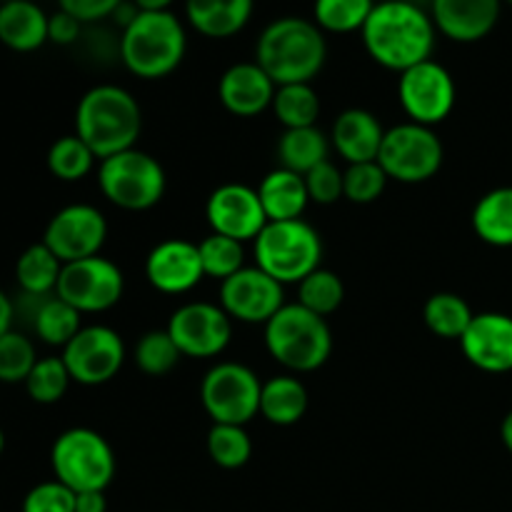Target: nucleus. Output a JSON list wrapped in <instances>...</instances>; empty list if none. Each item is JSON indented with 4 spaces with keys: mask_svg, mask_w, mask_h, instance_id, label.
<instances>
[{
    "mask_svg": "<svg viewBox=\"0 0 512 512\" xmlns=\"http://www.w3.org/2000/svg\"><path fill=\"white\" fill-rule=\"evenodd\" d=\"M360 35L375 63L405 73L430 60L438 28L428 10L415 0H383L375 3Z\"/></svg>",
    "mask_w": 512,
    "mask_h": 512,
    "instance_id": "f257e3e1",
    "label": "nucleus"
},
{
    "mask_svg": "<svg viewBox=\"0 0 512 512\" xmlns=\"http://www.w3.org/2000/svg\"><path fill=\"white\" fill-rule=\"evenodd\" d=\"M328 58L323 30L315 20L278 18L265 25L255 45V63L275 85L313 83Z\"/></svg>",
    "mask_w": 512,
    "mask_h": 512,
    "instance_id": "f03ea898",
    "label": "nucleus"
},
{
    "mask_svg": "<svg viewBox=\"0 0 512 512\" xmlns=\"http://www.w3.org/2000/svg\"><path fill=\"white\" fill-rule=\"evenodd\" d=\"M143 130L138 100L120 85H95L75 108V135L105 160L135 148Z\"/></svg>",
    "mask_w": 512,
    "mask_h": 512,
    "instance_id": "7ed1b4c3",
    "label": "nucleus"
},
{
    "mask_svg": "<svg viewBox=\"0 0 512 512\" xmlns=\"http://www.w3.org/2000/svg\"><path fill=\"white\" fill-rule=\"evenodd\" d=\"M188 35L178 15L170 10L143 13L138 10L123 28L118 53L125 68L143 80H160L173 73L185 58Z\"/></svg>",
    "mask_w": 512,
    "mask_h": 512,
    "instance_id": "20e7f679",
    "label": "nucleus"
},
{
    "mask_svg": "<svg viewBox=\"0 0 512 512\" xmlns=\"http://www.w3.org/2000/svg\"><path fill=\"white\" fill-rule=\"evenodd\" d=\"M265 348L290 373H313L328 363L333 333L325 318L300 303H285L265 323Z\"/></svg>",
    "mask_w": 512,
    "mask_h": 512,
    "instance_id": "39448f33",
    "label": "nucleus"
},
{
    "mask_svg": "<svg viewBox=\"0 0 512 512\" xmlns=\"http://www.w3.org/2000/svg\"><path fill=\"white\" fill-rule=\"evenodd\" d=\"M255 243V265L280 285H298L320 268L323 240L303 218L270 220Z\"/></svg>",
    "mask_w": 512,
    "mask_h": 512,
    "instance_id": "423d86ee",
    "label": "nucleus"
},
{
    "mask_svg": "<svg viewBox=\"0 0 512 512\" xmlns=\"http://www.w3.org/2000/svg\"><path fill=\"white\" fill-rule=\"evenodd\" d=\"M50 468L55 480L73 493L103 490L115 478V453L108 440L93 428H70L55 438L50 448Z\"/></svg>",
    "mask_w": 512,
    "mask_h": 512,
    "instance_id": "0eeeda50",
    "label": "nucleus"
},
{
    "mask_svg": "<svg viewBox=\"0 0 512 512\" xmlns=\"http://www.w3.org/2000/svg\"><path fill=\"white\" fill-rule=\"evenodd\" d=\"M98 185L113 205L130 213H143L163 200L168 178L163 165L153 155L130 148L100 160Z\"/></svg>",
    "mask_w": 512,
    "mask_h": 512,
    "instance_id": "6e6552de",
    "label": "nucleus"
},
{
    "mask_svg": "<svg viewBox=\"0 0 512 512\" xmlns=\"http://www.w3.org/2000/svg\"><path fill=\"white\" fill-rule=\"evenodd\" d=\"M445 150L433 128L418 123H400L385 130L378 163L390 180L418 185L435 178L443 168Z\"/></svg>",
    "mask_w": 512,
    "mask_h": 512,
    "instance_id": "1a4fd4ad",
    "label": "nucleus"
},
{
    "mask_svg": "<svg viewBox=\"0 0 512 512\" xmlns=\"http://www.w3.org/2000/svg\"><path fill=\"white\" fill-rule=\"evenodd\" d=\"M263 383L243 363H218L200 383V403L213 423L248 425L260 415Z\"/></svg>",
    "mask_w": 512,
    "mask_h": 512,
    "instance_id": "9d476101",
    "label": "nucleus"
},
{
    "mask_svg": "<svg viewBox=\"0 0 512 512\" xmlns=\"http://www.w3.org/2000/svg\"><path fill=\"white\" fill-rule=\"evenodd\" d=\"M125 290L123 270L103 255L65 263L55 295L73 305L80 315L105 313L120 303Z\"/></svg>",
    "mask_w": 512,
    "mask_h": 512,
    "instance_id": "9b49d317",
    "label": "nucleus"
},
{
    "mask_svg": "<svg viewBox=\"0 0 512 512\" xmlns=\"http://www.w3.org/2000/svg\"><path fill=\"white\" fill-rule=\"evenodd\" d=\"M398 100L410 123L435 128L453 113L458 88H455V80L448 68L430 58L400 73Z\"/></svg>",
    "mask_w": 512,
    "mask_h": 512,
    "instance_id": "f8f14e48",
    "label": "nucleus"
},
{
    "mask_svg": "<svg viewBox=\"0 0 512 512\" xmlns=\"http://www.w3.org/2000/svg\"><path fill=\"white\" fill-rule=\"evenodd\" d=\"M70 378L78 385H105L125 363V343L108 325H85L60 353Z\"/></svg>",
    "mask_w": 512,
    "mask_h": 512,
    "instance_id": "ddd939ff",
    "label": "nucleus"
},
{
    "mask_svg": "<svg viewBox=\"0 0 512 512\" xmlns=\"http://www.w3.org/2000/svg\"><path fill=\"white\" fill-rule=\"evenodd\" d=\"M105 240H108V220L95 205L88 203L60 208L48 220L43 233V243L58 255L63 265L100 255Z\"/></svg>",
    "mask_w": 512,
    "mask_h": 512,
    "instance_id": "4468645a",
    "label": "nucleus"
},
{
    "mask_svg": "<svg viewBox=\"0 0 512 512\" xmlns=\"http://www.w3.org/2000/svg\"><path fill=\"white\" fill-rule=\"evenodd\" d=\"M183 358H218L233 338V320L215 303H185L165 328Z\"/></svg>",
    "mask_w": 512,
    "mask_h": 512,
    "instance_id": "2eb2a0df",
    "label": "nucleus"
},
{
    "mask_svg": "<svg viewBox=\"0 0 512 512\" xmlns=\"http://www.w3.org/2000/svg\"><path fill=\"white\" fill-rule=\"evenodd\" d=\"M285 285L270 278L258 265L238 270L220 283V308L230 320L248 325H265L285 305Z\"/></svg>",
    "mask_w": 512,
    "mask_h": 512,
    "instance_id": "dca6fc26",
    "label": "nucleus"
},
{
    "mask_svg": "<svg viewBox=\"0 0 512 512\" xmlns=\"http://www.w3.org/2000/svg\"><path fill=\"white\" fill-rule=\"evenodd\" d=\"M205 218L213 233L248 243L268 225L258 190L243 183H225L210 193L205 203Z\"/></svg>",
    "mask_w": 512,
    "mask_h": 512,
    "instance_id": "f3484780",
    "label": "nucleus"
},
{
    "mask_svg": "<svg viewBox=\"0 0 512 512\" xmlns=\"http://www.w3.org/2000/svg\"><path fill=\"white\" fill-rule=\"evenodd\" d=\"M145 278L158 293H190L205 278L198 243H190L183 238H170L158 243L145 260Z\"/></svg>",
    "mask_w": 512,
    "mask_h": 512,
    "instance_id": "a211bd4d",
    "label": "nucleus"
},
{
    "mask_svg": "<svg viewBox=\"0 0 512 512\" xmlns=\"http://www.w3.org/2000/svg\"><path fill=\"white\" fill-rule=\"evenodd\" d=\"M460 348L483 373H510L512 370V318L505 313H478L460 338Z\"/></svg>",
    "mask_w": 512,
    "mask_h": 512,
    "instance_id": "6ab92c4d",
    "label": "nucleus"
},
{
    "mask_svg": "<svg viewBox=\"0 0 512 512\" xmlns=\"http://www.w3.org/2000/svg\"><path fill=\"white\" fill-rule=\"evenodd\" d=\"M503 0H430V18L438 33L455 43L488 38L500 20Z\"/></svg>",
    "mask_w": 512,
    "mask_h": 512,
    "instance_id": "aec40b11",
    "label": "nucleus"
},
{
    "mask_svg": "<svg viewBox=\"0 0 512 512\" xmlns=\"http://www.w3.org/2000/svg\"><path fill=\"white\" fill-rule=\"evenodd\" d=\"M278 85L258 63H235L220 75L218 98L228 113L238 118H255L273 108Z\"/></svg>",
    "mask_w": 512,
    "mask_h": 512,
    "instance_id": "412c9836",
    "label": "nucleus"
},
{
    "mask_svg": "<svg viewBox=\"0 0 512 512\" xmlns=\"http://www.w3.org/2000/svg\"><path fill=\"white\" fill-rule=\"evenodd\" d=\"M385 128L370 110L348 108L338 115L330 133V143L348 165L378 160Z\"/></svg>",
    "mask_w": 512,
    "mask_h": 512,
    "instance_id": "4be33fe9",
    "label": "nucleus"
},
{
    "mask_svg": "<svg viewBox=\"0 0 512 512\" xmlns=\"http://www.w3.org/2000/svg\"><path fill=\"white\" fill-rule=\"evenodd\" d=\"M48 18L33 0L0 3V43L15 53H33L48 43Z\"/></svg>",
    "mask_w": 512,
    "mask_h": 512,
    "instance_id": "5701e85b",
    "label": "nucleus"
},
{
    "mask_svg": "<svg viewBox=\"0 0 512 512\" xmlns=\"http://www.w3.org/2000/svg\"><path fill=\"white\" fill-rule=\"evenodd\" d=\"M25 295V293H23ZM30 303L28 310V323L33 328V333L43 340L45 345H53V348H65L75 335L80 333L83 323L80 318L83 315L73 308V305L65 303L58 295H25Z\"/></svg>",
    "mask_w": 512,
    "mask_h": 512,
    "instance_id": "b1692460",
    "label": "nucleus"
},
{
    "mask_svg": "<svg viewBox=\"0 0 512 512\" xmlns=\"http://www.w3.org/2000/svg\"><path fill=\"white\" fill-rule=\"evenodd\" d=\"M253 3L255 0H185V15L200 35L223 40L248 25Z\"/></svg>",
    "mask_w": 512,
    "mask_h": 512,
    "instance_id": "393cba45",
    "label": "nucleus"
},
{
    "mask_svg": "<svg viewBox=\"0 0 512 512\" xmlns=\"http://www.w3.org/2000/svg\"><path fill=\"white\" fill-rule=\"evenodd\" d=\"M260 203L270 220H298L310 203L308 185L303 175L288 168H275L260 180Z\"/></svg>",
    "mask_w": 512,
    "mask_h": 512,
    "instance_id": "a878e982",
    "label": "nucleus"
},
{
    "mask_svg": "<svg viewBox=\"0 0 512 512\" xmlns=\"http://www.w3.org/2000/svg\"><path fill=\"white\" fill-rule=\"evenodd\" d=\"M308 413V390L293 375H275L265 380L260 393V415L270 425L290 428Z\"/></svg>",
    "mask_w": 512,
    "mask_h": 512,
    "instance_id": "bb28decb",
    "label": "nucleus"
},
{
    "mask_svg": "<svg viewBox=\"0 0 512 512\" xmlns=\"http://www.w3.org/2000/svg\"><path fill=\"white\" fill-rule=\"evenodd\" d=\"M473 230L493 248H512V188H495L478 200Z\"/></svg>",
    "mask_w": 512,
    "mask_h": 512,
    "instance_id": "cd10ccee",
    "label": "nucleus"
},
{
    "mask_svg": "<svg viewBox=\"0 0 512 512\" xmlns=\"http://www.w3.org/2000/svg\"><path fill=\"white\" fill-rule=\"evenodd\" d=\"M328 155L330 140L325 138L323 130H318V125H313V128L283 130L278 140L280 168H288L298 175L310 173L315 165L330 160Z\"/></svg>",
    "mask_w": 512,
    "mask_h": 512,
    "instance_id": "c85d7f7f",
    "label": "nucleus"
},
{
    "mask_svg": "<svg viewBox=\"0 0 512 512\" xmlns=\"http://www.w3.org/2000/svg\"><path fill=\"white\" fill-rule=\"evenodd\" d=\"M60 270H63V263L43 240L30 245L20 253L18 263H15V280L20 285V293L40 295V298L53 295L58 288Z\"/></svg>",
    "mask_w": 512,
    "mask_h": 512,
    "instance_id": "c756f323",
    "label": "nucleus"
},
{
    "mask_svg": "<svg viewBox=\"0 0 512 512\" xmlns=\"http://www.w3.org/2000/svg\"><path fill=\"white\" fill-rule=\"evenodd\" d=\"M425 325L430 333L445 340H458L465 335V330L473 323L475 313L468 305V300L460 298L458 293H435L430 295L423 308Z\"/></svg>",
    "mask_w": 512,
    "mask_h": 512,
    "instance_id": "7c9ffc66",
    "label": "nucleus"
},
{
    "mask_svg": "<svg viewBox=\"0 0 512 512\" xmlns=\"http://www.w3.org/2000/svg\"><path fill=\"white\" fill-rule=\"evenodd\" d=\"M273 113L285 130L313 128L320 118V98L310 83L278 85Z\"/></svg>",
    "mask_w": 512,
    "mask_h": 512,
    "instance_id": "2f4dec72",
    "label": "nucleus"
},
{
    "mask_svg": "<svg viewBox=\"0 0 512 512\" xmlns=\"http://www.w3.org/2000/svg\"><path fill=\"white\" fill-rule=\"evenodd\" d=\"M375 0H315L313 18L323 33H358L365 28Z\"/></svg>",
    "mask_w": 512,
    "mask_h": 512,
    "instance_id": "473e14b6",
    "label": "nucleus"
},
{
    "mask_svg": "<svg viewBox=\"0 0 512 512\" xmlns=\"http://www.w3.org/2000/svg\"><path fill=\"white\" fill-rule=\"evenodd\" d=\"M95 160L93 150L75 133L58 138L48 150V170L63 183H78L93 173Z\"/></svg>",
    "mask_w": 512,
    "mask_h": 512,
    "instance_id": "72a5a7b5",
    "label": "nucleus"
},
{
    "mask_svg": "<svg viewBox=\"0 0 512 512\" xmlns=\"http://www.w3.org/2000/svg\"><path fill=\"white\" fill-rule=\"evenodd\" d=\"M208 455L223 470L243 468L253 455V440L245 425L213 423L208 433Z\"/></svg>",
    "mask_w": 512,
    "mask_h": 512,
    "instance_id": "f704fd0d",
    "label": "nucleus"
},
{
    "mask_svg": "<svg viewBox=\"0 0 512 512\" xmlns=\"http://www.w3.org/2000/svg\"><path fill=\"white\" fill-rule=\"evenodd\" d=\"M345 300V285L338 273L333 270L318 268L310 273L303 283H298V303L308 308L310 313L328 318L335 310L343 305Z\"/></svg>",
    "mask_w": 512,
    "mask_h": 512,
    "instance_id": "c9c22d12",
    "label": "nucleus"
},
{
    "mask_svg": "<svg viewBox=\"0 0 512 512\" xmlns=\"http://www.w3.org/2000/svg\"><path fill=\"white\" fill-rule=\"evenodd\" d=\"M180 358H183V353L173 343L168 330H148L133 350V360L138 365V370L150 375V378H163V375H168L178 365Z\"/></svg>",
    "mask_w": 512,
    "mask_h": 512,
    "instance_id": "e433bc0d",
    "label": "nucleus"
},
{
    "mask_svg": "<svg viewBox=\"0 0 512 512\" xmlns=\"http://www.w3.org/2000/svg\"><path fill=\"white\" fill-rule=\"evenodd\" d=\"M200 250V263H203L205 278L215 280H228L230 275H235L238 270L245 268V250L243 243L233 238H225V235L210 233L208 238L198 243Z\"/></svg>",
    "mask_w": 512,
    "mask_h": 512,
    "instance_id": "4c0bfd02",
    "label": "nucleus"
},
{
    "mask_svg": "<svg viewBox=\"0 0 512 512\" xmlns=\"http://www.w3.org/2000/svg\"><path fill=\"white\" fill-rule=\"evenodd\" d=\"M70 378L68 368H65L63 358H38L35 368L30 370L28 380H25V390H28V398L38 405H55L58 400H63V395L68 393Z\"/></svg>",
    "mask_w": 512,
    "mask_h": 512,
    "instance_id": "58836bf2",
    "label": "nucleus"
},
{
    "mask_svg": "<svg viewBox=\"0 0 512 512\" xmlns=\"http://www.w3.org/2000/svg\"><path fill=\"white\" fill-rule=\"evenodd\" d=\"M35 363H38V353L28 335L20 330H8L0 335V383H25Z\"/></svg>",
    "mask_w": 512,
    "mask_h": 512,
    "instance_id": "ea45409f",
    "label": "nucleus"
},
{
    "mask_svg": "<svg viewBox=\"0 0 512 512\" xmlns=\"http://www.w3.org/2000/svg\"><path fill=\"white\" fill-rule=\"evenodd\" d=\"M345 173V200L355 205H370L385 193V185H388V175L380 168L378 160H370V163H355L348 165Z\"/></svg>",
    "mask_w": 512,
    "mask_h": 512,
    "instance_id": "a19ab883",
    "label": "nucleus"
},
{
    "mask_svg": "<svg viewBox=\"0 0 512 512\" xmlns=\"http://www.w3.org/2000/svg\"><path fill=\"white\" fill-rule=\"evenodd\" d=\"M305 185H308V195L313 203L318 205H333L340 198H345V173L333 163V160H325V163L315 165L310 173L303 175Z\"/></svg>",
    "mask_w": 512,
    "mask_h": 512,
    "instance_id": "79ce46f5",
    "label": "nucleus"
},
{
    "mask_svg": "<svg viewBox=\"0 0 512 512\" xmlns=\"http://www.w3.org/2000/svg\"><path fill=\"white\" fill-rule=\"evenodd\" d=\"M23 512H75V493L60 480H45L25 493Z\"/></svg>",
    "mask_w": 512,
    "mask_h": 512,
    "instance_id": "37998d69",
    "label": "nucleus"
},
{
    "mask_svg": "<svg viewBox=\"0 0 512 512\" xmlns=\"http://www.w3.org/2000/svg\"><path fill=\"white\" fill-rule=\"evenodd\" d=\"M125 0H58L60 10L78 18L80 23H98V20L110 18Z\"/></svg>",
    "mask_w": 512,
    "mask_h": 512,
    "instance_id": "c03bdc74",
    "label": "nucleus"
},
{
    "mask_svg": "<svg viewBox=\"0 0 512 512\" xmlns=\"http://www.w3.org/2000/svg\"><path fill=\"white\" fill-rule=\"evenodd\" d=\"M83 35V23L65 10H58L48 18V40L55 45H73Z\"/></svg>",
    "mask_w": 512,
    "mask_h": 512,
    "instance_id": "a18cd8bd",
    "label": "nucleus"
},
{
    "mask_svg": "<svg viewBox=\"0 0 512 512\" xmlns=\"http://www.w3.org/2000/svg\"><path fill=\"white\" fill-rule=\"evenodd\" d=\"M75 512H108V500L103 490L75 493Z\"/></svg>",
    "mask_w": 512,
    "mask_h": 512,
    "instance_id": "49530a36",
    "label": "nucleus"
},
{
    "mask_svg": "<svg viewBox=\"0 0 512 512\" xmlns=\"http://www.w3.org/2000/svg\"><path fill=\"white\" fill-rule=\"evenodd\" d=\"M13 323H15V303L3 293V290H0V335L13 330Z\"/></svg>",
    "mask_w": 512,
    "mask_h": 512,
    "instance_id": "de8ad7c7",
    "label": "nucleus"
},
{
    "mask_svg": "<svg viewBox=\"0 0 512 512\" xmlns=\"http://www.w3.org/2000/svg\"><path fill=\"white\" fill-rule=\"evenodd\" d=\"M175 0H133V5L143 13H160V10H170Z\"/></svg>",
    "mask_w": 512,
    "mask_h": 512,
    "instance_id": "09e8293b",
    "label": "nucleus"
},
{
    "mask_svg": "<svg viewBox=\"0 0 512 512\" xmlns=\"http://www.w3.org/2000/svg\"><path fill=\"white\" fill-rule=\"evenodd\" d=\"M500 438H503V445L512 455V410L503 418V425H500Z\"/></svg>",
    "mask_w": 512,
    "mask_h": 512,
    "instance_id": "8fccbe9b",
    "label": "nucleus"
},
{
    "mask_svg": "<svg viewBox=\"0 0 512 512\" xmlns=\"http://www.w3.org/2000/svg\"><path fill=\"white\" fill-rule=\"evenodd\" d=\"M3 450H5V433L3 428H0V455H3Z\"/></svg>",
    "mask_w": 512,
    "mask_h": 512,
    "instance_id": "3c124183",
    "label": "nucleus"
},
{
    "mask_svg": "<svg viewBox=\"0 0 512 512\" xmlns=\"http://www.w3.org/2000/svg\"><path fill=\"white\" fill-rule=\"evenodd\" d=\"M508 3H510V5H512V0H508Z\"/></svg>",
    "mask_w": 512,
    "mask_h": 512,
    "instance_id": "603ef678",
    "label": "nucleus"
}]
</instances>
